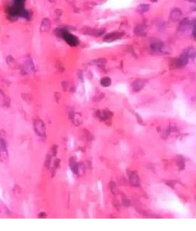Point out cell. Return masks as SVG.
<instances>
[{"label": "cell", "instance_id": "14", "mask_svg": "<svg viewBox=\"0 0 196 231\" xmlns=\"http://www.w3.org/2000/svg\"><path fill=\"white\" fill-rule=\"evenodd\" d=\"M192 25H193V31H192V34H193V36L195 37H196V19H194V20L192 21Z\"/></svg>", "mask_w": 196, "mask_h": 231}, {"label": "cell", "instance_id": "17", "mask_svg": "<svg viewBox=\"0 0 196 231\" xmlns=\"http://www.w3.org/2000/svg\"><path fill=\"white\" fill-rule=\"evenodd\" d=\"M188 1L192 2H196V0H188Z\"/></svg>", "mask_w": 196, "mask_h": 231}, {"label": "cell", "instance_id": "7", "mask_svg": "<svg viewBox=\"0 0 196 231\" xmlns=\"http://www.w3.org/2000/svg\"><path fill=\"white\" fill-rule=\"evenodd\" d=\"M122 36V34L121 32L110 33L105 37V40H106L107 41H112L118 38H120Z\"/></svg>", "mask_w": 196, "mask_h": 231}, {"label": "cell", "instance_id": "4", "mask_svg": "<svg viewBox=\"0 0 196 231\" xmlns=\"http://www.w3.org/2000/svg\"><path fill=\"white\" fill-rule=\"evenodd\" d=\"M188 63V53H184L181 55V57L175 61V64L178 67L185 66Z\"/></svg>", "mask_w": 196, "mask_h": 231}, {"label": "cell", "instance_id": "5", "mask_svg": "<svg viewBox=\"0 0 196 231\" xmlns=\"http://www.w3.org/2000/svg\"><path fill=\"white\" fill-rule=\"evenodd\" d=\"M182 16V12L180 9H174L170 13V17L173 21H177Z\"/></svg>", "mask_w": 196, "mask_h": 231}, {"label": "cell", "instance_id": "12", "mask_svg": "<svg viewBox=\"0 0 196 231\" xmlns=\"http://www.w3.org/2000/svg\"><path fill=\"white\" fill-rule=\"evenodd\" d=\"M131 181L132 182V184L133 185H138L139 184V178L138 177V175L136 174H135V173H133L131 174Z\"/></svg>", "mask_w": 196, "mask_h": 231}, {"label": "cell", "instance_id": "13", "mask_svg": "<svg viewBox=\"0 0 196 231\" xmlns=\"http://www.w3.org/2000/svg\"><path fill=\"white\" fill-rule=\"evenodd\" d=\"M189 24H190V21H189V19H184L180 23V26L181 27H184L189 25Z\"/></svg>", "mask_w": 196, "mask_h": 231}, {"label": "cell", "instance_id": "10", "mask_svg": "<svg viewBox=\"0 0 196 231\" xmlns=\"http://www.w3.org/2000/svg\"><path fill=\"white\" fill-rule=\"evenodd\" d=\"M100 83L102 86H103L104 87H108L110 86V84L111 83V80L110 77H104L101 79V80L100 81Z\"/></svg>", "mask_w": 196, "mask_h": 231}, {"label": "cell", "instance_id": "2", "mask_svg": "<svg viewBox=\"0 0 196 231\" xmlns=\"http://www.w3.org/2000/svg\"><path fill=\"white\" fill-rule=\"evenodd\" d=\"M62 34L65 41L70 45L76 46L78 44L79 40L76 36L69 33L66 31H63Z\"/></svg>", "mask_w": 196, "mask_h": 231}, {"label": "cell", "instance_id": "8", "mask_svg": "<svg viewBox=\"0 0 196 231\" xmlns=\"http://www.w3.org/2000/svg\"><path fill=\"white\" fill-rule=\"evenodd\" d=\"M145 86V83L142 80H136L134 83H133V88L134 89V90L135 91H139L140 90H141L143 86Z\"/></svg>", "mask_w": 196, "mask_h": 231}, {"label": "cell", "instance_id": "9", "mask_svg": "<svg viewBox=\"0 0 196 231\" xmlns=\"http://www.w3.org/2000/svg\"><path fill=\"white\" fill-rule=\"evenodd\" d=\"M163 44L161 42H157L151 45V48L154 51H160L163 48Z\"/></svg>", "mask_w": 196, "mask_h": 231}, {"label": "cell", "instance_id": "6", "mask_svg": "<svg viewBox=\"0 0 196 231\" xmlns=\"http://www.w3.org/2000/svg\"><path fill=\"white\" fill-rule=\"evenodd\" d=\"M50 25H51V23L50 21L48 19H45L42 20V23L41 24V27H40V31L41 32H47V31H48L50 28Z\"/></svg>", "mask_w": 196, "mask_h": 231}, {"label": "cell", "instance_id": "11", "mask_svg": "<svg viewBox=\"0 0 196 231\" xmlns=\"http://www.w3.org/2000/svg\"><path fill=\"white\" fill-rule=\"evenodd\" d=\"M149 5L147 4H143V5H140L138 6V9L139 10V12H140V13H145L146 12H147L149 9Z\"/></svg>", "mask_w": 196, "mask_h": 231}, {"label": "cell", "instance_id": "1", "mask_svg": "<svg viewBox=\"0 0 196 231\" xmlns=\"http://www.w3.org/2000/svg\"><path fill=\"white\" fill-rule=\"evenodd\" d=\"M35 132L40 136H44L45 134V127L44 122L41 119H36L33 123Z\"/></svg>", "mask_w": 196, "mask_h": 231}, {"label": "cell", "instance_id": "16", "mask_svg": "<svg viewBox=\"0 0 196 231\" xmlns=\"http://www.w3.org/2000/svg\"><path fill=\"white\" fill-rule=\"evenodd\" d=\"M45 216H46V215L44 212H41L38 215V217H40V218H43V217H45Z\"/></svg>", "mask_w": 196, "mask_h": 231}, {"label": "cell", "instance_id": "15", "mask_svg": "<svg viewBox=\"0 0 196 231\" xmlns=\"http://www.w3.org/2000/svg\"><path fill=\"white\" fill-rule=\"evenodd\" d=\"M71 169L72 170V171L75 173H77L78 172V166L77 164L76 163H72L71 165Z\"/></svg>", "mask_w": 196, "mask_h": 231}, {"label": "cell", "instance_id": "3", "mask_svg": "<svg viewBox=\"0 0 196 231\" xmlns=\"http://www.w3.org/2000/svg\"><path fill=\"white\" fill-rule=\"evenodd\" d=\"M10 105V100L3 91L0 89V107H8Z\"/></svg>", "mask_w": 196, "mask_h": 231}]
</instances>
